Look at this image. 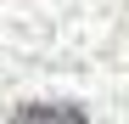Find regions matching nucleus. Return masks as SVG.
I'll return each mask as SVG.
<instances>
[{"label": "nucleus", "mask_w": 129, "mask_h": 124, "mask_svg": "<svg viewBox=\"0 0 129 124\" xmlns=\"http://www.w3.org/2000/svg\"><path fill=\"white\" fill-rule=\"evenodd\" d=\"M11 124H90V118L68 101H28V107L11 113Z\"/></svg>", "instance_id": "nucleus-1"}]
</instances>
